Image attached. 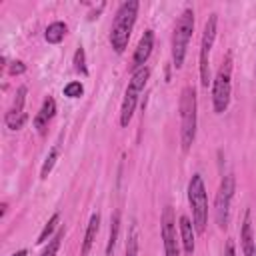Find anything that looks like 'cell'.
<instances>
[{"label": "cell", "instance_id": "1", "mask_svg": "<svg viewBox=\"0 0 256 256\" xmlns=\"http://www.w3.org/2000/svg\"><path fill=\"white\" fill-rule=\"evenodd\" d=\"M180 110V144L182 152H190L196 140V126H198V100L196 90L192 86H184L178 100Z\"/></svg>", "mask_w": 256, "mask_h": 256}, {"label": "cell", "instance_id": "2", "mask_svg": "<svg viewBox=\"0 0 256 256\" xmlns=\"http://www.w3.org/2000/svg\"><path fill=\"white\" fill-rule=\"evenodd\" d=\"M138 6L140 4L136 0H126L116 10V16H114V22H112V28H110V44H112L116 54H122L128 46L132 28L136 24Z\"/></svg>", "mask_w": 256, "mask_h": 256}, {"label": "cell", "instance_id": "3", "mask_svg": "<svg viewBox=\"0 0 256 256\" xmlns=\"http://www.w3.org/2000/svg\"><path fill=\"white\" fill-rule=\"evenodd\" d=\"M186 192H188V204L192 210V224L196 232L202 234L208 224V194L200 174H192V178L188 180Z\"/></svg>", "mask_w": 256, "mask_h": 256}, {"label": "cell", "instance_id": "4", "mask_svg": "<svg viewBox=\"0 0 256 256\" xmlns=\"http://www.w3.org/2000/svg\"><path fill=\"white\" fill-rule=\"evenodd\" d=\"M192 32H194V12H192V8H186L178 16L174 32H172V66L176 70L182 68V64H184L186 48L192 38Z\"/></svg>", "mask_w": 256, "mask_h": 256}, {"label": "cell", "instance_id": "5", "mask_svg": "<svg viewBox=\"0 0 256 256\" xmlns=\"http://www.w3.org/2000/svg\"><path fill=\"white\" fill-rule=\"evenodd\" d=\"M232 94V54L228 52L212 80V106L216 114L226 112Z\"/></svg>", "mask_w": 256, "mask_h": 256}, {"label": "cell", "instance_id": "6", "mask_svg": "<svg viewBox=\"0 0 256 256\" xmlns=\"http://www.w3.org/2000/svg\"><path fill=\"white\" fill-rule=\"evenodd\" d=\"M150 78V68L144 66L136 72H132V78L126 86V92H124V100H122V108H120V126H128L132 116H134V108H136V102H138V96L140 92L144 90L146 82Z\"/></svg>", "mask_w": 256, "mask_h": 256}, {"label": "cell", "instance_id": "7", "mask_svg": "<svg viewBox=\"0 0 256 256\" xmlns=\"http://www.w3.org/2000/svg\"><path fill=\"white\" fill-rule=\"evenodd\" d=\"M216 32H218V16L210 14L206 24H204L202 42H200V58H198V70H200V84H202V88H208V82H210V50L214 46Z\"/></svg>", "mask_w": 256, "mask_h": 256}, {"label": "cell", "instance_id": "8", "mask_svg": "<svg viewBox=\"0 0 256 256\" xmlns=\"http://www.w3.org/2000/svg\"><path fill=\"white\" fill-rule=\"evenodd\" d=\"M234 192H236V180L232 174H228L220 180V186L216 192V202H214V218H216L218 228H222V230L228 228V222H230V206H232Z\"/></svg>", "mask_w": 256, "mask_h": 256}, {"label": "cell", "instance_id": "9", "mask_svg": "<svg viewBox=\"0 0 256 256\" xmlns=\"http://www.w3.org/2000/svg\"><path fill=\"white\" fill-rule=\"evenodd\" d=\"M160 236L164 242V256H180V244L176 236V218L174 210L166 206L160 216Z\"/></svg>", "mask_w": 256, "mask_h": 256}, {"label": "cell", "instance_id": "10", "mask_svg": "<svg viewBox=\"0 0 256 256\" xmlns=\"http://www.w3.org/2000/svg\"><path fill=\"white\" fill-rule=\"evenodd\" d=\"M26 94H28V88L26 86H18L16 90V96L12 100V106L8 108V112L4 114V122L10 130H20L26 120H28V114L24 112V102H26Z\"/></svg>", "mask_w": 256, "mask_h": 256}, {"label": "cell", "instance_id": "11", "mask_svg": "<svg viewBox=\"0 0 256 256\" xmlns=\"http://www.w3.org/2000/svg\"><path fill=\"white\" fill-rule=\"evenodd\" d=\"M152 48H154V32L152 30H144V34L140 36L138 40V46L134 50V56H132V72L140 70L146 66L150 54H152Z\"/></svg>", "mask_w": 256, "mask_h": 256}, {"label": "cell", "instance_id": "12", "mask_svg": "<svg viewBox=\"0 0 256 256\" xmlns=\"http://www.w3.org/2000/svg\"><path fill=\"white\" fill-rule=\"evenodd\" d=\"M54 116H56V100L52 96H46L42 106H40V110H38V114L34 116V128L38 130V134H42V136L46 134L48 124L52 122Z\"/></svg>", "mask_w": 256, "mask_h": 256}, {"label": "cell", "instance_id": "13", "mask_svg": "<svg viewBox=\"0 0 256 256\" xmlns=\"http://www.w3.org/2000/svg\"><path fill=\"white\" fill-rule=\"evenodd\" d=\"M178 226H180V242H182V248H184L186 256H192L194 254V248H196V242H194L196 228H194V224H192V220L188 216H180Z\"/></svg>", "mask_w": 256, "mask_h": 256}, {"label": "cell", "instance_id": "14", "mask_svg": "<svg viewBox=\"0 0 256 256\" xmlns=\"http://www.w3.org/2000/svg\"><path fill=\"white\" fill-rule=\"evenodd\" d=\"M240 244H242L244 256H254L256 240H254V232H252V216H250V210H246V214H244V222H242V230H240Z\"/></svg>", "mask_w": 256, "mask_h": 256}, {"label": "cell", "instance_id": "15", "mask_svg": "<svg viewBox=\"0 0 256 256\" xmlns=\"http://www.w3.org/2000/svg\"><path fill=\"white\" fill-rule=\"evenodd\" d=\"M100 230V214L94 212L88 220V226H86V234H84V240H82V256H88L92 246H94V240H96V234Z\"/></svg>", "mask_w": 256, "mask_h": 256}, {"label": "cell", "instance_id": "16", "mask_svg": "<svg viewBox=\"0 0 256 256\" xmlns=\"http://www.w3.org/2000/svg\"><path fill=\"white\" fill-rule=\"evenodd\" d=\"M122 214L120 210H114L112 218H110V232H108V242H106V256H114L116 244H118V236H120V224H122Z\"/></svg>", "mask_w": 256, "mask_h": 256}, {"label": "cell", "instance_id": "17", "mask_svg": "<svg viewBox=\"0 0 256 256\" xmlns=\"http://www.w3.org/2000/svg\"><path fill=\"white\" fill-rule=\"evenodd\" d=\"M66 32H68V26H66L64 22L56 20V22H52V24L46 26V30H44V38H46L48 44H60V42L64 40Z\"/></svg>", "mask_w": 256, "mask_h": 256}, {"label": "cell", "instance_id": "18", "mask_svg": "<svg viewBox=\"0 0 256 256\" xmlns=\"http://www.w3.org/2000/svg\"><path fill=\"white\" fill-rule=\"evenodd\" d=\"M124 256H138V224L136 220L130 222L128 236H126V250Z\"/></svg>", "mask_w": 256, "mask_h": 256}, {"label": "cell", "instance_id": "19", "mask_svg": "<svg viewBox=\"0 0 256 256\" xmlns=\"http://www.w3.org/2000/svg\"><path fill=\"white\" fill-rule=\"evenodd\" d=\"M58 154H60V146L54 144V146L50 148V152H48V156H46L42 168H40V178H42V180H46L48 174L52 172V168H54V164H56V160H58Z\"/></svg>", "mask_w": 256, "mask_h": 256}, {"label": "cell", "instance_id": "20", "mask_svg": "<svg viewBox=\"0 0 256 256\" xmlns=\"http://www.w3.org/2000/svg\"><path fill=\"white\" fill-rule=\"evenodd\" d=\"M58 222H60V214L58 212H54L52 216H50V220L44 224V228H42V232L38 234V244H44V242H48L50 238H52V232L58 228Z\"/></svg>", "mask_w": 256, "mask_h": 256}, {"label": "cell", "instance_id": "21", "mask_svg": "<svg viewBox=\"0 0 256 256\" xmlns=\"http://www.w3.org/2000/svg\"><path fill=\"white\" fill-rule=\"evenodd\" d=\"M62 238H64V228L60 226V228L56 230V234L48 240V244H46V248L42 250L40 256H56L58 250H60V242H62Z\"/></svg>", "mask_w": 256, "mask_h": 256}, {"label": "cell", "instance_id": "22", "mask_svg": "<svg viewBox=\"0 0 256 256\" xmlns=\"http://www.w3.org/2000/svg\"><path fill=\"white\" fill-rule=\"evenodd\" d=\"M72 64H74V70H76L78 74H82V76H88V66H86V52H84V48H82V46H78V48H76V52H74V58H72Z\"/></svg>", "mask_w": 256, "mask_h": 256}, {"label": "cell", "instance_id": "23", "mask_svg": "<svg viewBox=\"0 0 256 256\" xmlns=\"http://www.w3.org/2000/svg\"><path fill=\"white\" fill-rule=\"evenodd\" d=\"M82 94H84V86L78 80H72L64 86V96H68V98H80Z\"/></svg>", "mask_w": 256, "mask_h": 256}, {"label": "cell", "instance_id": "24", "mask_svg": "<svg viewBox=\"0 0 256 256\" xmlns=\"http://www.w3.org/2000/svg\"><path fill=\"white\" fill-rule=\"evenodd\" d=\"M26 72V64L22 60H14L10 66H8V74L10 76H18V74H24Z\"/></svg>", "mask_w": 256, "mask_h": 256}, {"label": "cell", "instance_id": "25", "mask_svg": "<svg viewBox=\"0 0 256 256\" xmlns=\"http://www.w3.org/2000/svg\"><path fill=\"white\" fill-rule=\"evenodd\" d=\"M224 256H236V246H234V240H226V246H224Z\"/></svg>", "mask_w": 256, "mask_h": 256}, {"label": "cell", "instance_id": "26", "mask_svg": "<svg viewBox=\"0 0 256 256\" xmlns=\"http://www.w3.org/2000/svg\"><path fill=\"white\" fill-rule=\"evenodd\" d=\"M102 10H104V4H100V6H98V8L94 10V12H90V16H88V20H94V18H98V14H100Z\"/></svg>", "mask_w": 256, "mask_h": 256}, {"label": "cell", "instance_id": "27", "mask_svg": "<svg viewBox=\"0 0 256 256\" xmlns=\"http://www.w3.org/2000/svg\"><path fill=\"white\" fill-rule=\"evenodd\" d=\"M10 256H28V250L22 248V250H18V252H14V254H10Z\"/></svg>", "mask_w": 256, "mask_h": 256}, {"label": "cell", "instance_id": "28", "mask_svg": "<svg viewBox=\"0 0 256 256\" xmlns=\"http://www.w3.org/2000/svg\"><path fill=\"white\" fill-rule=\"evenodd\" d=\"M6 208H8V204H6V202H2V216L6 214Z\"/></svg>", "mask_w": 256, "mask_h": 256}, {"label": "cell", "instance_id": "29", "mask_svg": "<svg viewBox=\"0 0 256 256\" xmlns=\"http://www.w3.org/2000/svg\"><path fill=\"white\" fill-rule=\"evenodd\" d=\"M254 256H256V250H254Z\"/></svg>", "mask_w": 256, "mask_h": 256}]
</instances>
